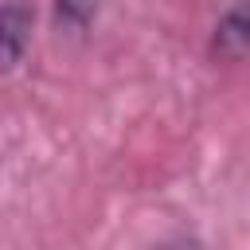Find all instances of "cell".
<instances>
[{
    "mask_svg": "<svg viewBox=\"0 0 250 250\" xmlns=\"http://www.w3.org/2000/svg\"><path fill=\"white\" fill-rule=\"evenodd\" d=\"M250 51V0H234L211 27V55L223 62H238Z\"/></svg>",
    "mask_w": 250,
    "mask_h": 250,
    "instance_id": "2",
    "label": "cell"
},
{
    "mask_svg": "<svg viewBox=\"0 0 250 250\" xmlns=\"http://www.w3.org/2000/svg\"><path fill=\"white\" fill-rule=\"evenodd\" d=\"M105 0H51V20L59 31L66 35H82L98 16H102Z\"/></svg>",
    "mask_w": 250,
    "mask_h": 250,
    "instance_id": "3",
    "label": "cell"
},
{
    "mask_svg": "<svg viewBox=\"0 0 250 250\" xmlns=\"http://www.w3.org/2000/svg\"><path fill=\"white\" fill-rule=\"evenodd\" d=\"M152 250H203L195 238H188V234H172V238H164V242H156Z\"/></svg>",
    "mask_w": 250,
    "mask_h": 250,
    "instance_id": "4",
    "label": "cell"
},
{
    "mask_svg": "<svg viewBox=\"0 0 250 250\" xmlns=\"http://www.w3.org/2000/svg\"><path fill=\"white\" fill-rule=\"evenodd\" d=\"M35 12L23 0H0V74L16 70L31 47Z\"/></svg>",
    "mask_w": 250,
    "mask_h": 250,
    "instance_id": "1",
    "label": "cell"
}]
</instances>
